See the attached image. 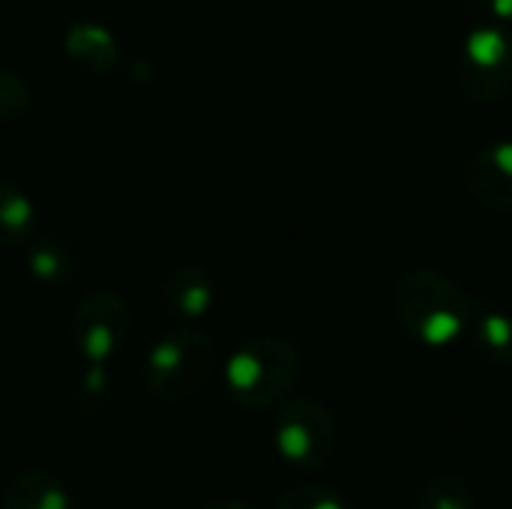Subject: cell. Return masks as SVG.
I'll use <instances>...</instances> for the list:
<instances>
[{
    "instance_id": "obj_1",
    "label": "cell",
    "mask_w": 512,
    "mask_h": 509,
    "mask_svg": "<svg viewBox=\"0 0 512 509\" xmlns=\"http://www.w3.org/2000/svg\"><path fill=\"white\" fill-rule=\"evenodd\" d=\"M474 300L465 288L435 267L405 273L393 288V315L399 327L426 348H450L471 333Z\"/></svg>"
},
{
    "instance_id": "obj_2",
    "label": "cell",
    "mask_w": 512,
    "mask_h": 509,
    "mask_svg": "<svg viewBox=\"0 0 512 509\" xmlns=\"http://www.w3.org/2000/svg\"><path fill=\"white\" fill-rule=\"evenodd\" d=\"M303 375V357L285 336H252L225 363L228 396L249 411L282 405Z\"/></svg>"
},
{
    "instance_id": "obj_3",
    "label": "cell",
    "mask_w": 512,
    "mask_h": 509,
    "mask_svg": "<svg viewBox=\"0 0 512 509\" xmlns=\"http://www.w3.org/2000/svg\"><path fill=\"white\" fill-rule=\"evenodd\" d=\"M216 369V348L213 342L192 327L174 330L162 336L144 363V384L147 393L162 402H183L210 381Z\"/></svg>"
},
{
    "instance_id": "obj_4",
    "label": "cell",
    "mask_w": 512,
    "mask_h": 509,
    "mask_svg": "<svg viewBox=\"0 0 512 509\" xmlns=\"http://www.w3.org/2000/svg\"><path fill=\"white\" fill-rule=\"evenodd\" d=\"M339 429L327 405L315 399L285 402L273 420V444L282 462L297 471H321L336 453Z\"/></svg>"
},
{
    "instance_id": "obj_5",
    "label": "cell",
    "mask_w": 512,
    "mask_h": 509,
    "mask_svg": "<svg viewBox=\"0 0 512 509\" xmlns=\"http://www.w3.org/2000/svg\"><path fill=\"white\" fill-rule=\"evenodd\" d=\"M456 81H459L462 93L477 105H489V102L504 99L512 90L510 33L492 21L477 24L462 42Z\"/></svg>"
},
{
    "instance_id": "obj_6",
    "label": "cell",
    "mask_w": 512,
    "mask_h": 509,
    "mask_svg": "<svg viewBox=\"0 0 512 509\" xmlns=\"http://www.w3.org/2000/svg\"><path fill=\"white\" fill-rule=\"evenodd\" d=\"M129 306L114 291H90L69 318L72 348L87 366H108L129 336Z\"/></svg>"
},
{
    "instance_id": "obj_7",
    "label": "cell",
    "mask_w": 512,
    "mask_h": 509,
    "mask_svg": "<svg viewBox=\"0 0 512 509\" xmlns=\"http://www.w3.org/2000/svg\"><path fill=\"white\" fill-rule=\"evenodd\" d=\"M465 186L489 210H512V141L480 147L465 165Z\"/></svg>"
},
{
    "instance_id": "obj_8",
    "label": "cell",
    "mask_w": 512,
    "mask_h": 509,
    "mask_svg": "<svg viewBox=\"0 0 512 509\" xmlns=\"http://www.w3.org/2000/svg\"><path fill=\"white\" fill-rule=\"evenodd\" d=\"M165 306L174 312L177 321L183 324H198L204 321L213 306H216V282L213 276L198 267V264H183L177 267L162 288Z\"/></svg>"
},
{
    "instance_id": "obj_9",
    "label": "cell",
    "mask_w": 512,
    "mask_h": 509,
    "mask_svg": "<svg viewBox=\"0 0 512 509\" xmlns=\"http://www.w3.org/2000/svg\"><path fill=\"white\" fill-rule=\"evenodd\" d=\"M63 51L78 69H84L90 75H111L123 60L114 33L96 21H75L66 30Z\"/></svg>"
},
{
    "instance_id": "obj_10",
    "label": "cell",
    "mask_w": 512,
    "mask_h": 509,
    "mask_svg": "<svg viewBox=\"0 0 512 509\" xmlns=\"http://www.w3.org/2000/svg\"><path fill=\"white\" fill-rule=\"evenodd\" d=\"M3 509H75V501L54 474L21 471L6 486Z\"/></svg>"
},
{
    "instance_id": "obj_11",
    "label": "cell",
    "mask_w": 512,
    "mask_h": 509,
    "mask_svg": "<svg viewBox=\"0 0 512 509\" xmlns=\"http://www.w3.org/2000/svg\"><path fill=\"white\" fill-rule=\"evenodd\" d=\"M471 342L477 354L495 369H512V315L504 309L477 306L471 321Z\"/></svg>"
},
{
    "instance_id": "obj_12",
    "label": "cell",
    "mask_w": 512,
    "mask_h": 509,
    "mask_svg": "<svg viewBox=\"0 0 512 509\" xmlns=\"http://www.w3.org/2000/svg\"><path fill=\"white\" fill-rule=\"evenodd\" d=\"M36 228V207L24 189L0 180V246H27Z\"/></svg>"
},
{
    "instance_id": "obj_13",
    "label": "cell",
    "mask_w": 512,
    "mask_h": 509,
    "mask_svg": "<svg viewBox=\"0 0 512 509\" xmlns=\"http://www.w3.org/2000/svg\"><path fill=\"white\" fill-rule=\"evenodd\" d=\"M27 270L42 285H63L75 273V258L63 240L42 237V240H30L27 246Z\"/></svg>"
},
{
    "instance_id": "obj_14",
    "label": "cell",
    "mask_w": 512,
    "mask_h": 509,
    "mask_svg": "<svg viewBox=\"0 0 512 509\" xmlns=\"http://www.w3.org/2000/svg\"><path fill=\"white\" fill-rule=\"evenodd\" d=\"M405 509H474V495L462 477L447 474L426 483Z\"/></svg>"
},
{
    "instance_id": "obj_15",
    "label": "cell",
    "mask_w": 512,
    "mask_h": 509,
    "mask_svg": "<svg viewBox=\"0 0 512 509\" xmlns=\"http://www.w3.org/2000/svg\"><path fill=\"white\" fill-rule=\"evenodd\" d=\"M30 108H33L30 84L18 72L0 66V123L21 120Z\"/></svg>"
},
{
    "instance_id": "obj_16",
    "label": "cell",
    "mask_w": 512,
    "mask_h": 509,
    "mask_svg": "<svg viewBox=\"0 0 512 509\" xmlns=\"http://www.w3.org/2000/svg\"><path fill=\"white\" fill-rule=\"evenodd\" d=\"M276 509H351V504L330 486H318V483H306V486H294L288 489Z\"/></svg>"
},
{
    "instance_id": "obj_17",
    "label": "cell",
    "mask_w": 512,
    "mask_h": 509,
    "mask_svg": "<svg viewBox=\"0 0 512 509\" xmlns=\"http://www.w3.org/2000/svg\"><path fill=\"white\" fill-rule=\"evenodd\" d=\"M474 9L480 12V18L512 21V0H474Z\"/></svg>"
},
{
    "instance_id": "obj_18",
    "label": "cell",
    "mask_w": 512,
    "mask_h": 509,
    "mask_svg": "<svg viewBox=\"0 0 512 509\" xmlns=\"http://www.w3.org/2000/svg\"><path fill=\"white\" fill-rule=\"evenodd\" d=\"M108 387V378H105V366H87V375H84V384H81V396H102Z\"/></svg>"
},
{
    "instance_id": "obj_19",
    "label": "cell",
    "mask_w": 512,
    "mask_h": 509,
    "mask_svg": "<svg viewBox=\"0 0 512 509\" xmlns=\"http://www.w3.org/2000/svg\"><path fill=\"white\" fill-rule=\"evenodd\" d=\"M204 509H255V507H252V504H246V501H240V498H222V501L207 504Z\"/></svg>"
}]
</instances>
